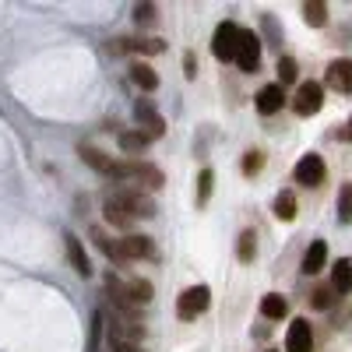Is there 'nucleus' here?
Segmentation results:
<instances>
[{"label":"nucleus","mask_w":352,"mask_h":352,"mask_svg":"<svg viewBox=\"0 0 352 352\" xmlns=\"http://www.w3.org/2000/svg\"><path fill=\"white\" fill-rule=\"evenodd\" d=\"M134 109H138V116H141V124H144V134H148L152 141L166 134V120H162V116H159V113H155V109H152L148 102H138Z\"/></svg>","instance_id":"4468645a"},{"label":"nucleus","mask_w":352,"mask_h":352,"mask_svg":"<svg viewBox=\"0 0 352 352\" xmlns=\"http://www.w3.org/2000/svg\"><path fill=\"white\" fill-rule=\"evenodd\" d=\"M109 180H120V184H131L134 190H159L162 187V173L148 162H116Z\"/></svg>","instance_id":"f257e3e1"},{"label":"nucleus","mask_w":352,"mask_h":352,"mask_svg":"<svg viewBox=\"0 0 352 352\" xmlns=\"http://www.w3.org/2000/svg\"><path fill=\"white\" fill-rule=\"evenodd\" d=\"M109 50H113V53H162L166 43H162V39H138V36H127V39H113Z\"/></svg>","instance_id":"9b49d317"},{"label":"nucleus","mask_w":352,"mask_h":352,"mask_svg":"<svg viewBox=\"0 0 352 352\" xmlns=\"http://www.w3.org/2000/svg\"><path fill=\"white\" fill-rule=\"evenodd\" d=\"M155 257V243L148 236H138V232H127L124 240H116V264L127 261H152Z\"/></svg>","instance_id":"20e7f679"},{"label":"nucleus","mask_w":352,"mask_h":352,"mask_svg":"<svg viewBox=\"0 0 352 352\" xmlns=\"http://www.w3.org/2000/svg\"><path fill=\"white\" fill-rule=\"evenodd\" d=\"M331 289L338 292V296H349V292H352V261H349V257H342V261L335 264V272H331Z\"/></svg>","instance_id":"f3484780"},{"label":"nucleus","mask_w":352,"mask_h":352,"mask_svg":"<svg viewBox=\"0 0 352 352\" xmlns=\"http://www.w3.org/2000/svg\"><path fill=\"white\" fill-rule=\"evenodd\" d=\"M131 81L138 85V88H144V92H155V88H159V74L148 67V64H131Z\"/></svg>","instance_id":"6ab92c4d"},{"label":"nucleus","mask_w":352,"mask_h":352,"mask_svg":"<svg viewBox=\"0 0 352 352\" xmlns=\"http://www.w3.org/2000/svg\"><path fill=\"white\" fill-rule=\"evenodd\" d=\"M152 138L144 134V131H124L120 134V148L127 152V155H138V152H144V144H148Z\"/></svg>","instance_id":"4be33fe9"},{"label":"nucleus","mask_w":352,"mask_h":352,"mask_svg":"<svg viewBox=\"0 0 352 352\" xmlns=\"http://www.w3.org/2000/svg\"><path fill=\"white\" fill-rule=\"evenodd\" d=\"M292 176H296V184H303V187H317L320 180H324V159L320 155H303L296 162V169H292Z\"/></svg>","instance_id":"1a4fd4ad"},{"label":"nucleus","mask_w":352,"mask_h":352,"mask_svg":"<svg viewBox=\"0 0 352 352\" xmlns=\"http://www.w3.org/2000/svg\"><path fill=\"white\" fill-rule=\"evenodd\" d=\"M257 169H261V155H257V152H254V155H250V159H243V173H247V176H254V173H257Z\"/></svg>","instance_id":"f704fd0d"},{"label":"nucleus","mask_w":352,"mask_h":352,"mask_svg":"<svg viewBox=\"0 0 352 352\" xmlns=\"http://www.w3.org/2000/svg\"><path fill=\"white\" fill-rule=\"evenodd\" d=\"M109 345H113V352H144L138 342H127V338H116V335H109Z\"/></svg>","instance_id":"473e14b6"},{"label":"nucleus","mask_w":352,"mask_h":352,"mask_svg":"<svg viewBox=\"0 0 352 352\" xmlns=\"http://www.w3.org/2000/svg\"><path fill=\"white\" fill-rule=\"evenodd\" d=\"M324 261H328V243L324 240H314L307 247V257H303V272L307 275H317L320 268H324Z\"/></svg>","instance_id":"dca6fc26"},{"label":"nucleus","mask_w":352,"mask_h":352,"mask_svg":"<svg viewBox=\"0 0 352 352\" xmlns=\"http://www.w3.org/2000/svg\"><path fill=\"white\" fill-rule=\"evenodd\" d=\"M106 292H109V300H113L116 307H120L127 317H138V307H134V300L127 296V285H124L120 278H116V275H106Z\"/></svg>","instance_id":"ddd939ff"},{"label":"nucleus","mask_w":352,"mask_h":352,"mask_svg":"<svg viewBox=\"0 0 352 352\" xmlns=\"http://www.w3.org/2000/svg\"><path fill=\"white\" fill-rule=\"evenodd\" d=\"M268 352H275V349H268Z\"/></svg>","instance_id":"e433bc0d"},{"label":"nucleus","mask_w":352,"mask_h":352,"mask_svg":"<svg viewBox=\"0 0 352 352\" xmlns=\"http://www.w3.org/2000/svg\"><path fill=\"white\" fill-rule=\"evenodd\" d=\"M272 212H275V219H282V222H292V219H296V197H292V190H282V194L275 197Z\"/></svg>","instance_id":"aec40b11"},{"label":"nucleus","mask_w":352,"mask_h":352,"mask_svg":"<svg viewBox=\"0 0 352 352\" xmlns=\"http://www.w3.org/2000/svg\"><path fill=\"white\" fill-rule=\"evenodd\" d=\"M232 64H236L240 71H247V74H254V71L261 67V43H257V36H254V32H243V28H240L236 56H232Z\"/></svg>","instance_id":"39448f33"},{"label":"nucleus","mask_w":352,"mask_h":352,"mask_svg":"<svg viewBox=\"0 0 352 352\" xmlns=\"http://www.w3.org/2000/svg\"><path fill=\"white\" fill-rule=\"evenodd\" d=\"M134 21L138 25H152L155 21V4H138L134 8Z\"/></svg>","instance_id":"2f4dec72"},{"label":"nucleus","mask_w":352,"mask_h":352,"mask_svg":"<svg viewBox=\"0 0 352 352\" xmlns=\"http://www.w3.org/2000/svg\"><path fill=\"white\" fill-rule=\"evenodd\" d=\"M335 300H338V292H335L331 285H317V292H314V307H317V310H331Z\"/></svg>","instance_id":"cd10ccee"},{"label":"nucleus","mask_w":352,"mask_h":352,"mask_svg":"<svg viewBox=\"0 0 352 352\" xmlns=\"http://www.w3.org/2000/svg\"><path fill=\"white\" fill-rule=\"evenodd\" d=\"M324 81L331 85V92L352 96V60H349V56H342V60H331V64H328Z\"/></svg>","instance_id":"0eeeda50"},{"label":"nucleus","mask_w":352,"mask_h":352,"mask_svg":"<svg viewBox=\"0 0 352 352\" xmlns=\"http://www.w3.org/2000/svg\"><path fill=\"white\" fill-rule=\"evenodd\" d=\"M338 222H342V226L352 222V184H345V187L338 190Z\"/></svg>","instance_id":"a878e982"},{"label":"nucleus","mask_w":352,"mask_h":352,"mask_svg":"<svg viewBox=\"0 0 352 352\" xmlns=\"http://www.w3.org/2000/svg\"><path fill=\"white\" fill-rule=\"evenodd\" d=\"M102 212H106V222L120 226V229H131V226H134V219H131V215H127L124 208H116L113 201H106V204H102Z\"/></svg>","instance_id":"393cba45"},{"label":"nucleus","mask_w":352,"mask_h":352,"mask_svg":"<svg viewBox=\"0 0 352 352\" xmlns=\"http://www.w3.org/2000/svg\"><path fill=\"white\" fill-rule=\"evenodd\" d=\"M64 247H67V261H71V268L78 272V275H92V264H88V257H85V250H81V243H78V236H64Z\"/></svg>","instance_id":"2eb2a0df"},{"label":"nucleus","mask_w":352,"mask_h":352,"mask_svg":"<svg viewBox=\"0 0 352 352\" xmlns=\"http://www.w3.org/2000/svg\"><path fill=\"white\" fill-rule=\"evenodd\" d=\"M289 314V303L282 296H275V292H268V296L261 300V317H268V320H282Z\"/></svg>","instance_id":"412c9836"},{"label":"nucleus","mask_w":352,"mask_h":352,"mask_svg":"<svg viewBox=\"0 0 352 352\" xmlns=\"http://www.w3.org/2000/svg\"><path fill=\"white\" fill-rule=\"evenodd\" d=\"M236 39H240V28L232 21H222L215 28V39H212V53L219 56V60L232 64V56H236Z\"/></svg>","instance_id":"423d86ee"},{"label":"nucleus","mask_w":352,"mask_h":352,"mask_svg":"<svg viewBox=\"0 0 352 352\" xmlns=\"http://www.w3.org/2000/svg\"><path fill=\"white\" fill-rule=\"evenodd\" d=\"M236 254H240V261H243V264H250V261H254V254H257V236H254V229H243Z\"/></svg>","instance_id":"bb28decb"},{"label":"nucleus","mask_w":352,"mask_h":352,"mask_svg":"<svg viewBox=\"0 0 352 352\" xmlns=\"http://www.w3.org/2000/svg\"><path fill=\"white\" fill-rule=\"evenodd\" d=\"M282 106H285L282 85H264L261 92H257V113H261V116H275Z\"/></svg>","instance_id":"f8f14e48"},{"label":"nucleus","mask_w":352,"mask_h":352,"mask_svg":"<svg viewBox=\"0 0 352 352\" xmlns=\"http://www.w3.org/2000/svg\"><path fill=\"white\" fill-rule=\"evenodd\" d=\"M303 18H307V25L320 28L328 21V4H320V0H307V4H303Z\"/></svg>","instance_id":"b1692460"},{"label":"nucleus","mask_w":352,"mask_h":352,"mask_svg":"<svg viewBox=\"0 0 352 352\" xmlns=\"http://www.w3.org/2000/svg\"><path fill=\"white\" fill-rule=\"evenodd\" d=\"M208 303H212L208 285H190V289L180 292V300H176V317H180V320H194V317H201L204 310H208Z\"/></svg>","instance_id":"7ed1b4c3"},{"label":"nucleus","mask_w":352,"mask_h":352,"mask_svg":"<svg viewBox=\"0 0 352 352\" xmlns=\"http://www.w3.org/2000/svg\"><path fill=\"white\" fill-rule=\"evenodd\" d=\"M212 169H204L201 173V184H197V204H208V197H212Z\"/></svg>","instance_id":"7c9ffc66"},{"label":"nucleus","mask_w":352,"mask_h":352,"mask_svg":"<svg viewBox=\"0 0 352 352\" xmlns=\"http://www.w3.org/2000/svg\"><path fill=\"white\" fill-rule=\"evenodd\" d=\"M127 285V296L134 300V307H144L152 300V282H144V278H131V282H124Z\"/></svg>","instance_id":"5701e85b"},{"label":"nucleus","mask_w":352,"mask_h":352,"mask_svg":"<svg viewBox=\"0 0 352 352\" xmlns=\"http://www.w3.org/2000/svg\"><path fill=\"white\" fill-rule=\"evenodd\" d=\"M338 138H342V141H352V120L342 127V134H338Z\"/></svg>","instance_id":"c9c22d12"},{"label":"nucleus","mask_w":352,"mask_h":352,"mask_svg":"<svg viewBox=\"0 0 352 352\" xmlns=\"http://www.w3.org/2000/svg\"><path fill=\"white\" fill-rule=\"evenodd\" d=\"M285 349H289V352H314V331H310V324H307L303 317H300V320H292V324H289Z\"/></svg>","instance_id":"9d476101"},{"label":"nucleus","mask_w":352,"mask_h":352,"mask_svg":"<svg viewBox=\"0 0 352 352\" xmlns=\"http://www.w3.org/2000/svg\"><path fill=\"white\" fill-rule=\"evenodd\" d=\"M116 208H124L131 219H152L155 215V204H152V197L144 194V190H134V187H120L113 197H109Z\"/></svg>","instance_id":"f03ea898"},{"label":"nucleus","mask_w":352,"mask_h":352,"mask_svg":"<svg viewBox=\"0 0 352 352\" xmlns=\"http://www.w3.org/2000/svg\"><path fill=\"white\" fill-rule=\"evenodd\" d=\"M78 152H81V159H85L88 166H92L96 173H102V176H109V173H113V166H116V162H113L109 155H102L99 148H92V144H81Z\"/></svg>","instance_id":"a211bd4d"},{"label":"nucleus","mask_w":352,"mask_h":352,"mask_svg":"<svg viewBox=\"0 0 352 352\" xmlns=\"http://www.w3.org/2000/svg\"><path fill=\"white\" fill-rule=\"evenodd\" d=\"M92 243H96V247H99L106 257H113V261H116V240H109V236H106V232H102L99 226L92 229Z\"/></svg>","instance_id":"c85d7f7f"},{"label":"nucleus","mask_w":352,"mask_h":352,"mask_svg":"<svg viewBox=\"0 0 352 352\" xmlns=\"http://www.w3.org/2000/svg\"><path fill=\"white\" fill-rule=\"evenodd\" d=\"M184 74H187V78H197V60H194V53H184Z\"/></svg>","instance_id":"72a5a7b5"},{"label":"nucleus","mask_w":352,"mask_h":352,"mask_svg":"<svg viewBox=\"0 0 352 352\" xmlns=\"http://www.w3.org/2000/svg\"><path fill=\"white\" fill-rule=\"evenodd\" d=\"M278 74H282V85H292V81H296V60H292V56H282V60H278Z\"/></svg>","instance_id":"c756f323"},{"label":"nucleus","mask_w":352,"mask_h":352,"mask_svg":"<svg viewBox=\"0 0 352 352\" xmlns=\"http://www.w3.org/2000/svg\"><path fill=\"white\" fill-rule=\"evenodd\" d=\"M320 102H324V92H320L317 81H303V88L296 92V99H292V109H296L300 116H314L320 109Z\"/></svg>","instance_id":"6e6552de"}]
</instances>
